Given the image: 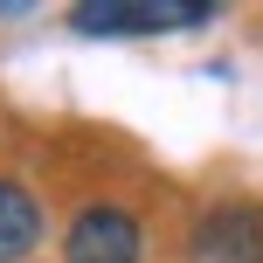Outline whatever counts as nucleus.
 Segmentation results:
<instances>
[{"label": "nucleus", "mask_w": 263, "mask_h": 263, "mask_svg": "<svg viewBox=\"0 0 263 263\" xmlns=\"http://www.w3.org/2000/svg\"><path fill=\"white\" fill-rule=\"evenodd\" d=\"M208 7H159V0H83L69 14L77 35H166V28H201Z\"/></svg>", "instance_id": "f257e3e1"}, {"label": "nucleus", "mask_w": 263, "mask_h": 263, "mask_svg": "<svg viewBox=\"0 0 263 263\" xmlns=\"http://www.w3.org/2000/svg\"><path fill=\"white\" fill-rule=\"evenodd\" d=\"M63 263H139V222L118 201H90L63 236Z\"/></svg>", "instance_id": "f03ea898"}, {"label": "nucleus", "mask_w": 263, "mask_h": 263, "mask_svg": "<svg viewBox=\"0 0 263 263\" xmlns=\"http://www.w3.org/2000/svg\"><path fill=\"white\" fill-rule=\"evenodd\" d=\"M194 263H263V215L256 208H208L187 236Z\"/></svg>", "instance_id": "7ed1b4c3"}, {"label": "nucleus", "mask_w": 263, "mask_h": 263, "mask_svg": "<svg viewBox=\"0 0 263 263\" xmlns=\"http://www.w3.org/2000/svg\"><path fill=\"white\" fill-rule=\"evenodd\" d=\"M35 242H42V201L21 180H0V263L28 256Z\"/></svg>", "instance_id": "20e7f679"}]
</instances>
